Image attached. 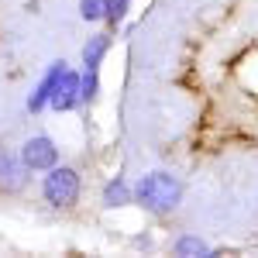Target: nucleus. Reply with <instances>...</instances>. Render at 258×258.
Here are the masks:
<instances>
[{
    "mask_svg": "<svg viewBox=\"0 0 258 258\" xmlns=\"http://www.w3.org/2000/svg\"><path fill=\"white\" fill-rule=\"evenodd\" d=\"M131 203H138L141 210L152 214V217H169L182 203V179L172 176L169 169L141 172L131 182Z\"/></svg>",
    "mask_w": 258,
    "mask_h": 258,
    "instance_id": "f257e3e1",
    "label": "nucleus"
},
{
    "mask_svg": "<svg viewBox=\"0 0 258 258\" xmlns=\"http://www.w3.org/2000/svg\"><path fill=\"white\" fill-rule=\"evenodd\" d=\"M41 200L48 210L55 214H69L76 210L83 200V179H80V169L66 165V162H55L52 169L41 172Z\"/></svg>",
    "mask_w": 258,
    "mask_h": 258,
    "instance_id": "f03ea898",
    "label": "nucleus"
},
{
    "mask_svg": "<svg viewBox=\"0 0 258 258\" xmlns=\"http://www.w3.org/2000/svg\"><path fill=\"white\" fill-rule=\"evenodd\" d=\"M18 155L21 162H24V169L35 176V172H45V169H52L55 162H62V152H59V145H55V138L52 135H28V138L21 141V148H18Z\"/></svg>",
    "mask_w": 258,
    "mask_h": 258,
    "instance_id": "7ed1b4c3",
    "label": "nucleus"
},
{
    "mask_svg": "<svg viewBox=\"0 0 258 258\" xmlns=\"http://www.w3.org/2000/svg\"><path fill=\"white\" fill-rule=\"evenodd\" d=\"M31 186V172L24 169V162L14 148L0 145V193L4 197H21Z\"/></svg>",
    "mask_w": 258,
    "mask_h": 258,
    "instance_id": "20e7f679",
    "label": "nucleus"
},
{
    "mask_svg": "<svg viewBox=\"0 0 258 258\" xmlns=\"http://www.w3.org/2000/svg\"><path fill=\"white\" fill-rule=\"evenodd\" d=\"M48 110L55 114H69V110H80V69L66 66V73L59 76L52 97H48Z\"/></svg>",
    "mask_w": 258,
    "mask_h": 258,
    "instance_id": "39448f33",
    "label": "nucleus"
},
{
    "mask_svg": "<svg viewBox=\"0 0 258 258\" xmlns=\"http://www.w3.org/2000/svg\"><path fill=\"white\" fill-rule=\"evenodd\" d=\"M66 66L69 62L66 59H55L45 73H41V80L35 83V90L28 93V100H24V107H28V114H35L38 117L41 110H48V97H52V90H55V83H59V76L66 73Z\"/></svg>",
    "mask_w": 258,
    "mask_h": 258,
    "instance_id": "423d86ee",
    "label": "nucleus"
},
{
    "mask_svg": "<svg viewBox=\"0 0 258 258\" xmlns=\"http://www.w3.org/2000/svg\"><path fill=\"white\" fill-rule=\"evenodd\" d=\"M110 48H114V31L107 28V31H93L90 38L83 41V69H100L103 66V59L110 55Z\"/></svg>",
    "mask_w": 258,
    "mask_h": 258,
    "instance_id": "0eeeda50",
    "label": "nucleus"
},
{
    "mask_svg": "<svg viewBox=\"0 0 258 258\" xmlns=\"http://www.w3.org/2000/svg\"><path fill=\"white\" fill-rule=\"evenodd\" d=\"M100 203H103V210H120V207H127L131 203V179L127 176H114L103 182V189H100Z\"/></svg>",
    "mask_w": 258,
    "mask_h": 258,
    "instance_id": "6e6552de",
    "label": "nucleus"
},
{
    "mask_svg": "<svg viewBox=\"0 0 258 258\" xmlns=\"http://www.w3.org/2000/svg\"><path fill=\"white\" fill-rule=\"evenodd\" d=\"M172 255H179V258H214L220 251L207 238H200V234H179V238H172Z\"/></svg>",
    "mask_w": 258,
    "mask_h": 258,
    "instance_id": "1a4fd4ad",
    "label": "nucleus"
},
{
    "mask_svg": "<svg viewBox=\"0 0 258 258\" xmlns=\"http://www.w3.org/2000/svg\"><path fill=\"white\" fill-rule=\"evenodd\" d=\"M100 69H80V107H93L100 100Z\"/></svg>",
    "mask_w": 258,
    "mask_h": 258,
    "instance_id": "9d476101",
    "label": "nucleus"
},
{
    "mask_svg": "<svg viewBox=\"0 0 258 258\" xmlns=\"http://www.w3.org/2000/svg\"><path fill=\"white\" fill-rule=\"evenodd\" d=\"M131 7H135V0H107V14H103V24H107L110 31L124 28V21H127V14H131Z\"/></svg>",
    "mask_w": 258,
    "mask_h": 258,
    "instance_id": "9b49d317",
    "label": "nucleus"
},
{
    "mask_svg": "<svg viewBox=\"0 0 258 258\" xmlns=\"http://www.w3.org/2000/svg\"><path fill=\"white\" fill-rule=\"evenodd\" d=\"M103 14H107V0H80V18L86 24H103Z\"/></svg>",
    "mask_w": 258,
    "mask_h": 258,
    "instance_id": "f8f14e48",
    "label": "nucleus"
}]
</instances>
